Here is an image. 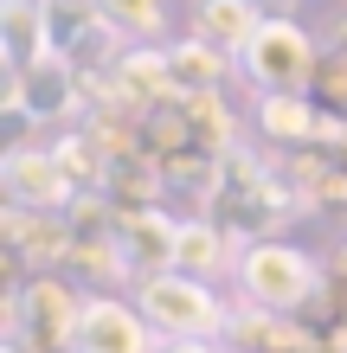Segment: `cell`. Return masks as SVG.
<instances>
[{
    "mask_svg": "<svg viewBox=\"0 0 347 353\" xmlns=\"http://www.w3.org/2000/svg\"><path fill=\"white\" fill-rule=\"evenodd\" d=\"M161 353H226L219 341H161Z\"/></svg>",
    "mask_w": 347,
    "mask_h": 353,
    "instance_id": "obj_15",
    "label": "cell"
},
{
    "mask_svg": "<svg viewBox=\"0 0 347 353\" xmlns=\"http://www.w3.org/2000/svg\"><path fill=\"white\" fill-rule=\"evenodd\" d=\"M122 84H129L135 97H174L168 52H129V58H122Z\"/></svg>",
    "mask_w": 347,
    "mask_h": 353,
    "instance_id": "obj_14",
    "label": "cell"
},
{
    "mask_svg": "<svg viewBox=\"0 0 347 353\" xmlns=\"http://www.w3.org/2000/svg\"><path fill=\"white\" fill-rule=\"evenodd\" d=\"M257 122H264L270 135H283V141H309V135H321V116H315L309 97H264Z\"/></svg>",
    "mask_w": 347,
    "mask_h": 353,
    "instance_id": "obj_12",
    "label": "cell"
},
{
    "mask_svg": "<svg viewBox=\"0 0 347 353\" xmlns=\"http://www.w3.org/2000/svg\"><path fill=\"white\" fill-rule=\"evenodd\" d=\"M168 71H174V97H219V84H226V52H212L206 39H187V46L168 52Z\"/></svg>",
    "mask_w": 347,
    "mask_h": 353,
    "instance_id": "obj_11",
    "label": "cell"
},
{
    "mask_svg": "<svg viewBox=\"0 0 347 353\" xmlns=\"http://www.w3.org/2000/svg\"><path fill=\"white\" fill-rule=\"evenodd\" d=\"M0 52H7V71H32V65H46V58H58L52 7L7 0V7H0Z\"/></svg>",
    "mask_w": 347,
    "mask_h": 353,
    "instance_id": "obj_8",
    "label": "cell"
},
{
    "mask_svg": "<svg viewBox=\"0 0 347 353\" xmlns=\"http://www.w3.org/2000/svg\"><path fill=\"white\" fill-rule=\"evenodd\" d=\"M238 289H244V308H257V315H290V308H302L321 289V270L309 251H296L283 238H264V244L238 251Z\"/></svg>",
    "mask_w": 347,
    "mask_h": 353,
    "instance_id": "obj_1",
    "label": "cell"
},
{
    "mask_svg": "<svg viewBox=\"0 0 347 353\" xmlns=\"http://www.w3.org/2000/svg\"><path fill=\"white\" fill-rule=\"evenodd\" d=\"M77 321H84V302H77L58 276L19 283V334H13V341H52V347H71Z\"/></svg>",
    "mask_w": 347,
    "mask_h": 353,
    "instance_id": "obj_7",
    "label": "cell"
},
{
    "mask_svg": "<svg viewBox=\"0 0 347 353\" xmlns=\"http://www.w3.org/2000/svg\"><path fill=\"white\" fill-rule=\"evenodd\" d=\"M238 71L251 77L264 97H302V90H309V71H315V46H309L302 26H290V19L270 13L264 32L238 52Z\"/></svg>",
    "mask_w": 347,
    "mask_h": 353,
    "instance_id": "obj_3",
    "label": "cell"
},
{
    "mask_svg": "<svg viewBox=\"0 0 347 353\" xmlns=\"http://www.w3.org/2000/svg\"><path fill=\"white\" fill-rule=\"evenodd\" d=\"M90 13L103 19L110 32H122V39H155L161 32V0H90Z\"/></svg>",
    "mask_w": 347,
    "mask_h": 353,
    "instance_id": "obj_13",
    "label": "cell"
},
{
    "mask_svg": "<svg viewBox=\"0 0 347 353\" xmlns=\"http://www.w3.org/2000/svg\"><path fill=\"white\" fill-rule=\"evenodd\" d=\"M71 353H161L155 347V327L135 302H116V296H90L84 302V321L71 334Z\"/></svg>",
    "mask_w": 347,
    "mask_h": 353,
    "instance_id": "obj_5",
    "label": "cell"
},
{
    "mask_svg": "<svg viewBox=\"0 0 347 353\" xmlns=\"http://www.w3.org/2000/svg\"><path fill=\"white\" fill-rule=\"evenodd\" d=\"M257 32H264L257 0H199V13H193V39H206V46L226 52V58H238Z\"/></svg>",
    "mask_w": 347,
    "mask_h": 353,
    "instance_id": "obj_9",
    "label": "cell"
},
{
    "mask_svg": "<svg viewBox=\"0 0 347 353\" xmlns=\"http://www.w3.org/2000/svg\"><path fill=\"white\" fill-rule=\"evenodd\" d=\"M135 308L148 315V327L161 341H219L232 327L226 302L212 296V283H193V276H174V270H161V276L135 283Z\"/></svg>",
    "mask_w": 347,
    "mask_h": 353,
    "instance_id": "obj_2",
    "label": "cell"
},
{
    "mask_svg": "<svg viewBox=\"0 0 347 353\" xmlns=\"http://www.w3.org/2000/svg\"><path fill=\"white\" fill-rule=\"evenodd\" d=\"M232 270V244L219 225L206 219H180V238H174V276H193V283H212ZM238 276V270H232Z\"/></svg>",
    "mask_w": 347,
    "mask_h": 353,
    "instance_id": "obj_10",
    "label": "cell"
},
{
    "mask_svg": "<svg viewBox=\"0 0 347 353\" xmlns=\"http://www.w3.org/2000/svg\"><path fill=\"white\" fill-rule=\"evenodd\" d=\"M0 186H7L13 212H58L77 180L65 174L58 148H13L7 161H0Z\"/></svg>",
    "mask_w": 347,
    "mask_h": 353,
    "instance_id": "obj_4",
    "label": "cell"
},
{
    "mask_svg": "<svg viewBox=\"0 0 347 353\" xmlns=\"http://www.w3.org/2000/svg\"><path fill=\"white\" fill-rule=\"evenodd\" d=\"M0 353H32V341H7V347H0Z\"/></svg>",
    "mask_w": 347,
    "mask_h": 353,
    "instance_id": "obj_16",
    "label": "cell"
},
{
    "mask_svg": "<svg viewBox=\"0 0 347 353\" xmlns=\"http://www.w3.org/2000/svg\"><path fill=\"white\" fill-rule=\"evenodd\" d=\"M226 353H251V347H226Z\"/></svg>",
    "mask_w": 347,
    "mask_h": 353,
    "instance_id": "obj_17",
    "label": "cell"
},
{
    "mask_svg": "<svg viewBox=\"0 0 347 353\" xmlns=\"http://www.w3.org/2000/svg\"><path fill=\"white\" fill-rule=\"evenodd\" d=\"M77 103V77L65 65V52L46 58V65H32V71H7V116L13 122H52V116H65Z\"/></svg>",
    "mask_w": 347,
    "mask_h": 353,
    "instance_id": "obj_6",
    "label": "cell"
}]
</instances>
